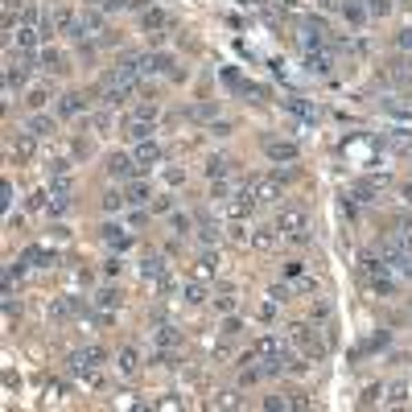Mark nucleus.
<instances>
[{"label":"nucleus","instance_id":"obj_1","mask_svg":"<svg viewBox=\"0 0 412 412\" xmlns=\"http://www.w3.org/2000/svg\"><path fill=\"white\" fill-rule=\"evenodd\" d=\"M103 363H107V351H103V347H83V351L70 355V376L99 392V388L107 384V380H103Z\"/></svg>","mask_w":412,"mask_h":412},{"label":"nucleus","instance_id":"obj_2","mask_svg":"<svg viewBox=\"0 0 412 412\" xmlns=\"http://www.w3.org/2000/svg\"><path fill=\"white\" fill-rule=\"evenodd\" d=\"M277 235H285V239H293V243H305L310 239V215L301 210V206H281V215H277Z\"/></svg>","mask_w":412,"mask_h":412},{"label":"nucleus","instance_id":"obj_3","mask_svg":"<svg viewBox=\"0 0 412 412\" xmlns=\"http://www.w3.org/2000/svg\"><path fill=\"white\" fill-rule=\"evenodd\" d=\"M153 120H157V103H136L132 116L124 120V136H128V140H149Z\"/></svg>","mask_w":412,"mask_h":412},{"label":"nucleus","instance_id":"obj_4","mask_svg":"<svg viewBox=\"0 0 412 412\" xmlns=\"http://www.w3.org/2000/svg\"><path fill=\"white\" fill-rule=\"evenodd\" d=\"M256 206H260V198H256V186L248 182V186H239V190L227 198V219H231V223H248V219L256 215Z\"/></svg>","mask_w":412,"mask_h":412},{"label":"nucleus","instance_id":"obj_5","mask_svg":"<svg viewBox=\"0 0 412 412\" xmlns=\"http://www.w3.org/2000/svg\"><path fill=\"white\" fill-rule=\"evenodd\" d=\"M45 173H50V190H54V194H74V169H70L66 157H54V161L45 165Z\"/></svg>","mask_w":412,"mask_h":412},{"label":"nucleus","instance_id":"obj_6","mask_svg":"<svg viewBox=\"0 0 412 412\" xmlns=\"http://www.w3.org/2000/svg\"><path fill=\"white\" fill-rule=\"evenodd\" d=\"M25 83H29V54H8V62H4V87L21 91Z\"/></svg>","mask_w":412,"mask_h":412},{"label":"nucleus","instance_id":"obj_7","mask_svg":"<svg viewBox=\"0 0 412 412\" xmlns=\"http://www.w3.org/2000/svg\"><path fill=\"white\" fill-rule=\"evenodd\" d=\"M289 343H293V347H301L310 359H322V355H326V347L318 343V334H314L310 326H301V322H297V326H289Z\"/></svg>","mask_w":412,"mask_h":412},{"label":"nucleus","instance_id":"obj_8","mask_svg":"<svg viewBox=\"0 0 412 412\" xmlns=\"http://www.w3.org/2000/svg\"><path fill=\"white\" fill-rule=\"evenodd\" d=\"M103 29H107L103 12H99V8H83V17H78V41H83V37H99Z\"/></svg>","mask_w":412,"mask_h":412},{"label":"nucleus","instance_id":"obj_9","mask_svg":"<svg viewBox=\"0 0 412 412\" xmlns=\"http://www.w3.org/2000/svg\"><path fill=\"white\" fill-rule=\"evenodd\" d=\"M103 169H107V177H116V182H128L132 173H140V169H136V161H132V157H124V153H111Z\"/></svg>","mask_w":412,"mask_h":412},{"label":"nucleus","instance_id":"obj_10","mask_svg":"<svg viewBox=\"0 0 412 412\" xmlns=\"http://www.w3.org/2000/svg\"><path fill=\"white\" fill-rule=\"evenodd\" d=\"M363 264H367V277H371V285H376V289H384V293H392V289H396V281H392V272H388V264H384V260L367 256Z\"/></svg>","mask_w":412,"mask_h":412},{"label":"nucleus","instance_id":"obj_11","mask_svg":"<svg viewBox=\"0 0 412 412\" xmlns=\"http://www.w3.org/2000/svg\"><path fill=\"white\" fill-rule=\"evenodd\" d=\"M153 343H157V351H161V355H173V351L182 347V330H177V326H169V322H161V326H157V334H153Z\"/></svg>","mask_w":412,"mask_h":412},{"label":"nucleus","instance_id":"obj_12","mask_svg":"<svg viewBox=\"0 0 412 412\" xmlns=\"http://www.w3.org/2000/svg\"><path fill=\"white\" fill-rule=\"evenodd\" d=\"M248 182L256 186L260 202H281V173H272V177H248Z\"/></svg>","mask_w":412,"mask_h":412},{"label":"nucleus","instance_id":"obj_13","mask_svg":"<svg viewBox=\"0 0 412 412\" xmlns=\"http://www.w3.org/2000/svg\"><path fill=\"white\" fill-rule=\"evenodd\" d=\"M37 62H41V70L45 74H66L70 66H66V54L62 50H54V45H45L41 54H37Z\"/></svg>","mask_w":412,"mask_h":412},{"label":"nucleus","instance_id":"obj_14","mask_svg":"<svg viewBox=\"0 0 412 412\" xmlns=\"http://www.w3.org/2000/svg\"><path fill=\"white\" fill-rule=\"evenodd\" d=\"M8 153H12L17 161H29V157L37 153V136H33L29 128H25V132H17V136H12V144H8Z\"/></svg>","mask_w":412,"mask_h":412},{"label":"nucleus","instance_id":"obj_15","mask_svg":"<svg viewBox=\"0 0 412 412\" xmlns=\"http://www.w3.org/2000/svg\"><path fill=\"white\" fill-rule=\"evenodd\" d=\"M132 161H136V169H149V165H157V161H161V144H157V140H136V153H132Z\"/></svg>","mask_w":412,"mask_h":412},{"label":"nucleus","instance_id":"obj_16","mask_svg":"<svg viewBox=\"0 0 412 412\" xmlns=\"http://www.w3.org/2000/svg\"><path fill=\"white\" fill-rule=\"evenodd\" d=\"M116 371H120L124 380H136V371H140V351H136V347H124V351L116 355Z\"/></svg>","mask_w":412,"mask_h":412},{"label":"nucleus","instance_id":"obj_17","mask_svg":"<svg viewBox=\"0 0 412 412\" xmlns=\"http://www.w3.org/2000/svg\"><path fill=\"white\" fill-rule=\"evenodd\" d=\"M190 277H194V281H202V285H210V281L219 277V256H198V260H194V268H190Z\"/></svg>","mask_w":412,"mask_h":412},{"label":"nucleus","instance_id":"obj_18","mask_svg":"<svg viewBox=\"0 0 412 412\" xmlns=\"http://www.w3.org/2000/svg\"><path fill=\"white\" fill-rule=\"evenodd\" d=\"M21 256L29 260V268H50V264L58 260V252H54V248H41V243H33V248H25Z\"/></svg>","mask_w":412,"mask_h":412},{"label":"nucleus","instance_id":"obj_19","mask_svg":"<svg viewBox=\"0 0 412 412\" xmlns=\"http://www.w3.org/2000/svg\"><path fill=\"white\" fill-rule=\"evenodd\" d=\"M409 396H412V380H396V384H388L384 388V404H409Z\"/></svg>","mask_w":412,"mask_h":412},{"label":"nucleus","instance_id":"obj_20","mask_svg":"<svg viewBox=\"0 0 412 412\" xmlns=\"http://www.w3.org/2000/svg\"><path fill=\"white\" fill-rule=\"evenodd\" d=\"M264 153L272 161H297V144L293 140H264Z\"/></svg>","mask_w":412,"mask_h":412},{"label":"nucleus","instance_id":"obj_21","mask_svg":"<svg viewBox=\"0 0 412 412\" xmlns=\"http://www.w3.org/2000/svg\"><path fill=\"white\" fill-rule=\"evenodd\" d=\"M103 243H107V248H116V252H124V248L132 243V235H128L120 223H107V227H103Z\"/></svg>","mask_w":412,"mask_h":412},{"label":"nucleus","instance_id":"obj_22","mask_svg":"<svg viewBox=\"0 0 412 412\" xmlns=\"http://www.w3.org/2000/svg\"><path fill=\"white\" fill-rule=\"evenodd\" d=\"M177 297H182V301H186V305H202V301H206V285H202V281H194V277H190V281H186V285H182V289H177Z\"/></svg>","mask_w":412,"mask_h":412},{"label":"nucleus","instance_id":"obj_23","mask_svg":"<svg viewBox=\"0 0 412 412\" xmlns=\"http://www.w3.org/2000/svg\"><path fill=\"white\" fill-rule=\"evenodd\" d=\"M165 277H169V272H165V260H157V256H153V260H144V264H140V281H153V285H161Z\"/></svg>","mask_w":412,"mask_h":412},{"label":"nucleus","instance_id":"obj_24","mask_svg":"<svg viewBox=\"0 0 412 412\" xmlns=\"http://www.w3.org/2000/svg\"><path fill=\"white\" fill-rule=\"evenodd\" d=\"M37 140H45V136H54V120L50 116H29V124H25Z\"/></svg>","mask_w":412,"mask_h":412},{"label":"nucleus","instance_id":"obj_25","mask_svg":"<svg viewBox=\"0 0 412 412\" xmlns=\"http://www.w3.org/2000/svg\"><path fill=\"white\" fill-rule=\"evenodd\" d=\"M95 305H99L103 314H111V310L120 305V289H111V285H103V289L95 293Z\"/></svg>","mask_w":412,"mask_h":412},{"label":"nucleus","instance_id":"obj_26","mask_svg":"<svg viewBox=\"0 0 412 412\" xmlns=\"http://www.w3.org/2000/svg\"><path fill=\"white\" fill-rule=\"evenodd\" d=\"M227 173H231V161H227V157H210V161H206V177H210V182H223Z\"/></svg>","mask_w":412,"mask_h":412},{"label":"nucleus","instance_id":"obj_27","mask_svg":"<svg viewBox=\"0 0 412 412\" xmlns=\"http://www.w3.org/2000/svg\"><path fill=\"white\" fill-rule=\"evenodd\" d=\"M149 198H153V190H149L144 182H132V186H128V206H149Z\"/></svg>","mask_w":412,"mask_h":412},{"label":"nucleus","instance_id":"obj_28","mask_svg":"<svg viewBox=\"0 0 412 412\" xmlns=\"http://www.w3.org/2000/svg\"><path fill=\"white\" fill-rule=\"evenodd\" d=\"M74 310H78V305H74V297H58V301L50 305V318H54V322H66Z\"/></svg>","mask_w":412,"mask_h":412},{"label":"nucleus","instance_id":"obj_29","mask_svg":"<svg viewBox=\"0 0 412 412\" xmlns=\"http://www.w3.org/2000/svg\"><path fill=\"white\" fill-rule=\"evenodd\" d=\"M58 111H62V116H78V111H87V99H83V95H62Z\"/></svg>","mask_w":412,"mask_h":412},{"label":"nucleus","instance_id":"obj_30","mask_svg":"<svg viewBox=\"0 0 412 412\" xmlns=\"http://www.w3.org/2000/svg\"><path fill=\"white\" fill-rule=\"evenodd\" d=\"M277 243V227H260V231H252V248H260V252H268Z\"/></svg>","mask_w":412,"mask_h":412},{"label":"nucleus","instance_id":"obj_31","mask_svg":"<svg viewBox=\"0 0 412 412\" xmlns=\"http://www.w3.org/2000/svg\"><path fill=\"white\" fill-rule=\"evenodd\" d=\"M235 305H239V293H235V289H223V293L215 297V310H219V314H235Z\"/></svg>","mask_w":412,"mask_h":412},{"label":"nucleus","instance_id":"obj_32","mask_svg":"<svg viewBox=\"0 0 412 412\" xmlns=\"http://www.w3.org/2000/svg\"><path fill=\"white\" fill-rule=\"evenodd\" d=\"M128 206V190H107L103 194V210H124Z\"/></svg>","mask_w":412,"mask_h":412},{"label":"nucleus","instance_id":"obj_33","mask_svg":"<svg viewBox=\"0 0 412 412\" xmlns=\"http://www.w3.org/2000/svg\"><path fill=\"white\" fill-rule=\"evenodd\" d=\"M363 409H371V404H384V384H371V388H363V400H359Z\"/></svg>","mask_w":412,"mask_h":412},{"label":"nucleus","instance_id":"obj_34","mask_svg":"<svg viewBox=\"0 0 412 412\" xmlns=\"http://www.w3.org/2000/svg\"><path fill=\"white\" fill-rule=\"evenodd\" d=\"M210 409H239V396H235V392H215V396H210Z\"/></svg>","mask_w":412,"mask_h":412},{"label":"nucleus","instance_id":"obj_35","mask_svg":"<svg viewBox=\"0 0 412 412\" xmlns=\"http://www.w3.org/2000/svg\"><path fill=\"white\" fill-rule=\"evenodd\" d=\"M392 78H396V83H409V87H412V62H409V58L392 62Z\"/></svg>","mask_w":412,"mask_h":412},{"label":"nucleus","instance_id":"obj_36","mask_svg":"<svg viewBox=\"0 0 412 412\" xmlns=\"http://www.w3.org/2000/svg\"><path fill=\"white\" fill-rule=\"evenodd\" d=\"M165 25H169V17H165L161 8H149V12H144V29H165Z\"/></svg>","mask_w":412,"mask_h":412},{"label":"nucleus","instance_id":"obj_37","mask_svg":"<svg viewBox=\"0 0 412 412\" xmlns=\"http://www.w3.org/2000/svg\"><path fill=\"white\" fill-rule=\"evenodd\" d=\"M363 8H367V17H388L392 0H363Z\"/></svg>","mask_w":412,"mask_h":412},{"label":"nucleus","instance_id":"obj_38","mask_svg":"<svg viewBox=\"0 0 412 412\" xmlns=\"http://www.w3.org/2000/svg\"><path fill=\"white\" fill-rule=\"evenodd\" d=\"M198 235H202L206 243H215V239H219V223H206V219H198Z\"/></svg>","mask_w":412,"mask_h":412},{"label":"nucleus","instance_id":"obj_39","mask_svg":"<svg viewBox=\"0 0 412 412\" xmlns=\"http://www.w3.org/2000/svg\"><path fill=\"white\" fill-rule=\"evenodd\" d=\"M277 305H281L277 297H264V305H260V322H272V318H277Z\"/></svg>","mask_w":412,"mask_h":412},{"label":"nucleus","instance_id":"obj_40","mask_svg":"<svg viewBox=\"0 0 412 412\" xmlns=\"http://www.w3.org/2000/svg\"><path fill=\"white\" fill-rule=\"evenodd\" d=\"M45 103H50V91H41V87L29 91V107H45Z\"/></svg>","mask_w":412,"mask_h":412},{"label":"nucleus","instance_id":"obj_41","mask_svg":"<svg viewBox=\"0 0 412 412\" xmlns=\"http://www.w3.org/2000/svg\"><path fill=\"white\" fill-rule=\"evenodd\" d=\"M190 227H194V219H190V215H173V231H177V235H186Z\"/></svg>","mask_w":412,"mask_h":412},{"label":"nucleus","instance_id":"obj_42","mask_svg":"<svg viewBox=\"0 0 412 412\" xmlns=\"http://www.w3.org/2000/svg\"><path fill=\"white\" fill-rule=\"evenodd\" d=\"M124 272V264H120V256H111V260H103V277H120Z\"/></svg>","mask_w":412,"mask_h":412},{"label":"nucleus","instance_id":"obj_43","mask_svg":"<svg viewBox=\"0 0 412 412\" xmlns=\"http://www.w3.org/2000/svg\"><path fill=\"white\" fill-rule=\"evenodd\" d=\"M239 330H243V326H239V318H231V314H227V322H223V338H235Z\"/></svg>","mask_w":412,"mask_h":412},{"label":"nucleus","instance_id":"obj_44","mask_svg":"<svg viewBox=\"0 0 412 412\" xmlns=\"http://www.w3.org/2000/svg\"><path fill=\"white\" fill-rule=\"evenodd\" d=\"M396 45H400L404 54H412V25H409V29H400V33H396Z\"/></svg>","mask_w":412,"mask_h":412},{"label":"nucleus","instance_id":"obj_45","mask_svg":"<svg viewBox=\"0 0 412 412\" xmlns=\"http://www.w3.org/2000/svg\"><path fill=\"white\" fill-rule=\"evenodd\" d=\"M70 149H74V157H91V140H83V136H74Z\"/></svg>","mask_w":412,"mask_h":412},{"label":"nucleus","instance_id":"obj_46","mask_svg":"<svg viewBox=\"0 0 412 412\" xmlns=\"http://www.w3.org/2000/svg\"><path fill=\"white\" fill-rule=\"evenodd\" d=\"M301 272H305V264H301V260H289V264H285V277H289V281H297Z\"/></svg>","mask_w":412,"mask_h":412},{"label":"nucleus","instance_id":"obj_47","mask_svg":"<svg viewBox=\"0 0 412 412\" xmlns=\"http://www.w3.org/2000/svg\"><path fill=\"white\" fill-rule=\"evenodd\" d=\"M264 409H293V400H289V396H268Z\"/></svg>","mask_w":412,"mask_h":412},{"label":"nucleus","instance_id":"obj_48","mask_svg":"<svg viewBox=\"0 0 412 412\" xmlns=\"http://www.w3.org/2000/svg\"><path fill=\"white\" fill-rule=\"evenodd\" d=\"M268 297H277V301L285 305V301H289V285H272V289H268Z\"/></svg>","mask_w":412,"mask_h":412},{"label":"nucleus","instance_id":"obj_49","mask_svg":"<svg viewBox=\"0 0 412 412\" xmlns=\"http://www.w3.org/2000/svg\"><path fill=\"white\" fill-rule=\"evenodd\" d=\"M165 182H169V186H182V182H186V173H182V169H165Z\"/></svg>","mask_w":412,"mask_h":412},{"label":"nucleus","instance_id":"obj_50","mask_svg":"<svg viewBox=\"0 0 412 412\" xmlns=\"http://www.w3.org/2000/svg\"><path fill=\"white\" fill-rule=\"evenodd\" d=\"M45 396H50V400H62V384H58V380H50V384H45Z\"/></svg>","mask_w":412,"mask_h":412},{"label":"nucleus","instance_id":"obj_51","mask_svg":"<svg viewBox=\"0 0 412 412\" xmlns=\"http://www.w3.org/2000/svg\"><path fill=\"white\" fill-rule=\"evenodd\" d=\"M132 0H103V8H128Z\"/></svg>","mask_w":412,"mask_h":412},{"label":"nucleus","instance_id":"obj_52","mask_svg":"<svg viewBox=\"0 0 412 412\" xmlns=\"http://www.w3.org/2000/svg\"><path fill=\"white\" fill-rule=\"evenodd\" d=\"M404 202H409V206H412V182H409V186H404Z\"/></svg>","mask_w":412,"mask_h":412},{"label":"nucleus","instance_id":"obj_53","mask_svg":"<svg viewBox=\"0 0 412 412\" xmlns=\"http://www.w3.org/2000/svg\"><path fill=\"white\" fill-rule=\"evenodd\" d=\"M404 272H409V281H412V260H409V264H404Z\"/></svg>","mask_w":412,"mask_h":412}]
</instances>
